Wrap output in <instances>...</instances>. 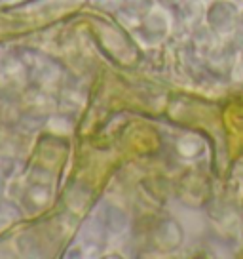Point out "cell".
Returning a JSON list of instances; mask_svg holds the SVG:
<instances>
[{"label":"cell","instance_id":"cell-1","mask_svg":"<svg viewBox=\"0 0 243 259\" xmlns=\"http://www.w3.org/2000/svg\"><path fill=\"white\" fill-rule=\"evenodd\" d=\"M207 23L215 32H228L235 27V17H237V10L232 2L226 0H219L215 4H211L207 10Z\"/></svg>","mask_w":243,"mask_h":259},{"label":"cell","instance_id":"cell-2","mask_svg":"<svg viewBox=\"0 0 243 259\" xmlns=\"http://www.w3.org/2000/svg\"><path fill=\"white\" fill-rule=\"evenodd\" d=\"M156 244L165 251L177 250L185 240V231L175 219H163L156 229Z\"/></svg>","mask_w":243,"mask_h":259},{"label":"cell","instance_id":"cell-3","mask_svg":"<svg viewBox=\"0 0 243 259\" xmlns=\"http://www.w3.org/2000/svg\"><path fill=\"white\" fill-rule=\"evenodd\" d=\"M167 19L165 16L158 14V12H148L145 17H143V23H141V34L143 38H146L148 42H158L162 40L163 36L167 34Z\"/></svg>","mask_w":243,"mask_h":259},{"label":"cell","instance_id":"cell-4","mask_svg":"<svg viewBox=\"0 0 243 259\" xmlns=\"http://www.w3.org/2000/svg\"><path fill=\"white\" fill-rule=\"evenodd\" d=\"M103 225L108 233H122L128 227V215L116 206H106L103 211Z\"/></svg>","mask_w":243,"mask_h":259},{"label":"cell","instance_id":"cell-5","mask_svg":"<svg viewBox=\"0 0 243 259\" xmlns=\"http://www.w3.org/2000/svg\"><path fill=\"white\" fill-rule=\"evenodd\" d=\"M152 4H154V0H126L124 10H130L133 14H148Z\"/></svg>","mask_w":243,"mask_h":259},{"label":"cell","instance_id":"cell-6","mask_svg":"<svg viewBox=\"0 0 243 259\" xmlns=\"http://www.w3.org/2000/svg\"><path fill=\"white\" fill-rule=\"evenodd\" d=\"M167 2H173V0H167Z\"/></svg>","mask_w":243,"mask_h":259}]
</instances>
